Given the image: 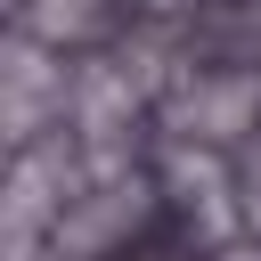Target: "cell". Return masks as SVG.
Returning <instances> with one entry per match:
<instances>
[{
    "label": "cell",
    "instance_id": "cell-1",
    "mask_svg": "<svg viewBox=\"0 0 261 261\" xmlns=\"http://www.w3.org/2000/svg\"><path fill=\"white\" fill-rule=\"evenodd\" d=\"M8 65H16V73H8V130L24 139V130H33V106H41V98H65V82H49V57H41V41H33V33L16 41V57H8Z\"/></svg>",
    "mask_w": 261,
    "mask_h": 261
},
{
    "label": "cell",
    "instance_id": "cell-2",
    "mask_svg": "<svg viewBox=\"0 0 261 261\" xmlns=\"http://www.w3.org/2000/svg\"><path fill=\"white\" fill-rule=\"evenodd\" d=\"M98 24H106V0H41V8L24 16L33 41H82V33H98Z\"/></svg>",
    "mask_w": 261,
    "mask_h": 261
}]
</instances>
